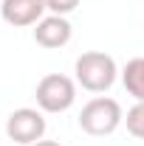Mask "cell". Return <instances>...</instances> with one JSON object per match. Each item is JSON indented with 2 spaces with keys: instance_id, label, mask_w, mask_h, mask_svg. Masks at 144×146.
<instances>
[{
  "instance_id": "1",
  "label": "cell",
  "mask_w": 144,
  "mask_h": 146,
  "mask_svg": "<svg viewBox=\"0 0 144 146\" xmlns=\"http://www.w3.org/2000/svg\"><path fill=\"white\" fill-rule=\"evenodd\" d=\"M73 73H76V84H82V90L105 93L113 87L119 68H116V59L105 51H85L73 62Z\"/></svg>"
},
{
  "instance_id": "2",
  "label": "cell",
  "mask_w": 144,
  "mask_h": 146,
  "mask_svg": "<svg viewBox=\"0 0 144 146\" xmlns=\"http://www.w3.org/2000/svg\"><path fill=\"white\" fill-rule=\"evenodd\" d=\"M122 121H124L122 104L116 98H108V96L90 98L88 104L82 107V112H79V127H82V132H88L93 138L113 135L116 129L122 127Z\"/></svg>"
},
{
  "instance_id": "3",
  "label": "cell",
  "mask_w": 144,
  "mask_h": 146,
  "mask_svg": "<svg viewBox=\"0 0 144 146\" xmlns=\"http://www.w3.org/2000/svg\"><path fill=\"white\" fill-rule=\"evenodd\" d=\"M37 107L42 112H65L76 101V84L62 73H48L37 82Z\"/></svg>"
},
{
  "instance_id": "4",
  "label": "cell",
  "mask_w": 144,
  "mask_h": 146,
  "mask_svg": "<svg viewBox=\"0 0 144 146\" xmlns=\"http://www.w3.org/2000/svg\"><path fill=\"white\" fill-rule=\"evenodd\" d=\"M6 135H9V141L23 143V146H31L37 141H42V135H45V115H42V110H34V107L14 110L6 118Z\"/></svg>"
},
{
  "instance_id": "5",
  "label": "cell",
  "mask_w": 144,
  "mask_h": 146,
  "mask_svg": "<svg viewBox=\"0 0 144 146\" xmlns=\"http://www.w3.org/2000/svg\"><path fill=\"white\" fill-rule=\"evenodd\" d=\"M45 0H3L0 3V14L9 25L14 28H26V25H37L45 17Z\"/></svg>"
},
{
  "instance_id": "6",
  "label": "cell",
  "mask_w": 144,
  "mask_h": 146,
  "mask_svg": "<svg viewBox=\"0 0 144 146\" xmlns=\"http://www.w3.org/2000/svg\"><path fill=\"white\" fill-rule=\"evenodd\" d=\"M71 23H68V17H62V14H48V17H42L40 23H37L34 28V42L40 45V48H62V45H68L71 42Z\"/></svg>"
},
{
  "instance_id": "7",
  "label": "cell",
  "mask_w": 144,
  "mask_h": 146,
  "mask_svg": "<svg viewBox=\"0 0 144 146\" xmlns=\"http://www.w3.org/2000/svg\"><path fill=\"white\" fill-rule=\"evenodd\" d=\"M122 84L124 90L136 98V101H144V56H136L130 59L122 70Z\"/></svg>"
},
{
  "instance_id": "8",
  "label": "cell",
  "mask_w": 144,
  "mask_h": 146,
  "mask_svg": "<svg viewBox=\"0 0 144 146\" xmlns=\"http://www.w3.org/2000/svg\"><path fill=\"white\" fill-rule=\"evenodd\" d=\"M124 124H127V132H130L133 138H141L144 141V101H136L133 107L127 110Z\"/></svg>"
},
{
  "instance_id": "9",
  "label": "cell",
  "mask_w": 144,
  "mask_h": 146,
  "mask_svg": "<svg viewBox=\"0 0 144 146\" xmlns=\"http://www.w3.org/2000/svg\"><path fill=\"white\" fill-rule=\"evenodd\" d=\"M79 6V0H45V9L51 11V14H71L73 9Z\"/></svg>"
},
{
  "instance_id": "10",
  "label": "cell",
  "mask_w": 144,
  "mask_h": 146,
  "mask_svg": "<svg viewBox=\"0 0 144 146\" xmlns=\"http://www.w3.org/2000/svg\"><path fill=\"white\" fill-rule=\"evenodd\" d=\"M31 146H59L57 141H37V143H31Z\"/></svg>"
}]
</instances>
